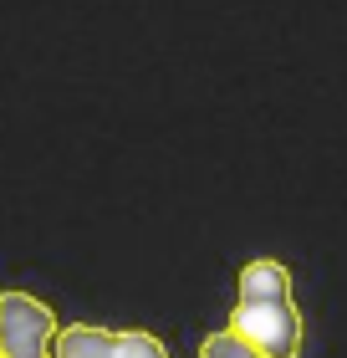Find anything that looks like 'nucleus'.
<instances>
[{"instance_id": "f257e3e1", "label": "nucleus", "mask_w": 347, "mask_h": 358, "mask_svg": "<svg viewBox=\"0 0 347 358\" xmlns=\"http://www.w3.org/2000/svg\"><path fill=\"white\" fill-rule=\"evenodd\" d=\"M230 333H240L245 343L260 348L266 358H302L307 322H302L291 297H281V302H235Z\"/></svg>"}, {"instance_id": "f03ea898", "label": "nucleus", "mask_w": 347, "mask_h": 358, "mask_svg": "<svg viewBox=\"0 0 347 358\" xmlns=\"http://www.w3.org/2000/svg\"><path fill=\"white\" fill-rule=\"evenodd\" d=\"M57 313L31 292H0V353L6 358H52Z\"/></svg>"}, {"instance_id": "7ed1b4c3", "label": "nucleus", "mask_w": 347, "mask_h": 358, "mask_svg": "<svg viewBox=\"0 0 347 358\" xmlns=\"http://www.w3.org/2000/svg\"><path fill=\"white\" fill-rule=\"evenodd\" d=\"M52 358H169L163 338L143 328H97V322H72L57 333Z\"/></svg>"}, {"instance_id": "20e7f679", "label": "nucleus", "mask_w": 347, "mask_h": 358, "mask_svg": "<svg viewBox=\"0 0 347 358\" xmlns=\"http://www.w3.org/2000/svg\"><path fill=\"white\" fill-rule=\"evenodd\" d=\"M281 297H291V271H286V262H276V256H256V262L240 266L235 302H281Z\"/></svg>"}, {"instance_id": "39448f33", "label": "nucleus", "mask_w": 347, "mask_h": 358, "mask_svg": "<svg viewBox=\"0 0 347 358\" xmlns=\"http://www.w3.org/2000/svg\"><path fill=\"white\" fill-rule=\"evenodd\" d=\"M200 358H266V353H260V348H251L240 333L220 328V333H209L205 343H200Z\"/></svg>"}, {"instance_id": "423d86ee", "label": "nucleus", "mask_w": 347, "mask_h": 358, "mask_svg": "<svg viewBox=\"0 0 347 358\" xmlns=\"http://www.w3.org/2000/svg\"><path fill=\"white\" fill-rule=\"evenodd\" d=\"M0 358H6V353H0Z\"/></svg>"}]
</instances>
